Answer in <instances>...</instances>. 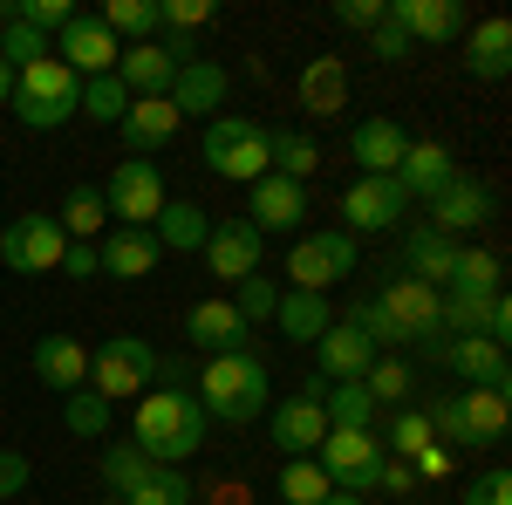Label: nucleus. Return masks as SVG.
<instances>
[{
  "instance_id": "09e8293b",
  "label": "nucleus",
  "mask_w": 512,
  "mask_h": 505,
  "mask_svg": "<svg viewBox=\"0 0 512 505\" xmlns=\"http://www.w3.org/2000/svg\"><path fill=\"white\" fill-rule=\"evenodd\" d=\"M212 14H219L212 0H158V21H164V35H198V28H205Z\"/></svg>"
},
{
  "instance_id": "680f3d73",
  "label": "nucleus",
  "mask_w": 512,
  "mask_h": 505,
  "mask_svg": "<svg viewBox=\"0 0 512 505\" xmlns=\"http://www.w3.org/2000/svg\"><path fill=\"white\" fill-rule=\"evenodd\" d=\"M103 505H123V499H103Z\"/></svg>"
},
{
  "instance_id": "f704fd0d",
  "label": "nucleus",
  "mask_w": 512,
  "mask_h": 505,
  "mask_svg": "<svg viewBox=\"0 0 512 505\" xmlns=\"http://www.w3.org/2000/svg\"><path fill=\"white\" fill-rule=\"evenodd\" d=\"M506 287V260L499 253H458V267L451 280L437 287V294H451V301H485V294H499Z\"/></svg>"
},
{
  "instance_id": "864d4df0",
  "label": "nucleus",
  "mask_w": 512,
  "mask_h": 505,
  "mask_svg": "<svg viewBox=\"0 0 512 505\" xmlns=\"http://www.w3.org/2000/svg\"><path fill=\"white\" fill-rule=\"evenodd\" d=\"M369 55H376V62H410V35L383 21V28H369Z\"/></svg>"
},
{
  "instance_id": "f03ea898",
  "label": "nucleus",
  "mask_w": 512,
  "mask_h": 505,
  "mask_svg": "<svg viewBox=\"0 0 512 505\" xmlns=\"http://www.w3.org/2000/svg\"><path fill=\"white\" fill-rule=\"evenodd\" d=\"M192 396H198V410H205L212 424L246 430L253 417H267V403H274V376H267V362H260L253 349H239V355H212Z\"/></svg>"
},
{
  "instance_id": "a19ab883",
  "label": "nucleus",
  "mask_w": 512,
  "mask_h": 505,
  "mask_svg": "<svg viewBox=\"0 0 512 505\" xmlns=\"http://www.w3.org/2000/svg\"><path fill=\"white\" fill-rule=\"evenodd\" d=\"M123 110H130V89H123L117 76H89V82H82L76 117H89V123H110V130H117V123H123Z\"/></svg>"
},
{
  "instance_id": "c85d7f7f",
  "label": "nucleus",
  "mask_w": 512,
  "mask_h": 505,
  "mask_svg": "<svg viewBox=\"0 0 512 505\" xmlns=\"http://www.w3.org/2000/svg\"><path fill=\"white\" fill-rule=\"evenodd\" d=\"M458 239H444L437 226H410L403 233V267H410V280H424V287H444L451 280V267H458Z\"/></svg>"
},
{
  "instance_id": "72a5a7b5",
  "label": "nucleus",
  "mask_w": 512,
  "mask_h": 505,
  "mask_svg": "<svg viewBox=\"0 0 512 505\" xmlns=\"http://www.w3.org/2000/svg\"><path fill=\"white\" fill-rule=\"evenodd\" d=\"M123 505H198V485L178 465H144L130 485L117 492Z\"/></svg>"
},
{
  "instance_id": "ddd939ff",
  "label": "nucleus",
  "mask_w": 512,
  "mask_h": 505,
  "mask_svg": "<svg viewBox=\"0 0 512 505\" xmlns=\"http://www.w3.org/2000/svg\"><path fill=\"white\" fill-rule=\"evenodd\" d=\"M376 308L403 328V342H444V301H437V287H424V280H410V273L390 280L376 294Z\"/></svg>"
},
{
  "instance_id": "cd10ccee",
  "label": "nucleus",
  "mask_w": 512,
  "mask_h": 505,
  "mask_svg": "<svg viewBox=\"0 0 512 505\" xmlns=\"http://www.w3.org/2000/svg\"><path fill=\"white\" fill-rule=\"evenodd\" d=\"M328 321H335L328 294H301V287H287V294L274 301V328L294 342V349H315L321 335H328Z\"/></svg>"
},
{
  "instance_id": "de8ad7c7",
  "label": "nucleus",
  "mask_w": 512,
  "mask_h": 505,
  "mask_svg": "<svg viewBox=\"0 0 512 505\" xmlns=\"http://www.w3.org/2000/svg\"><path fill=\"white\" fill-rule=\"evenodd\" d=\"M14 21H28L35 35H62L76 21V7L69 0H14Z\"/></svg>"
},
{
  "instance_id": "412c9836",
  "label": "nucleus",
  "mask_w": 512,
  "mask_h": 505,
  "mask_svg": "<svg viewBox=\"0 0 512 505\" xmlns=\"http://www.w3.org/2000/svg\"><path fill=\"white\" fill-rule=\"evenodd\" d=\"M485 219H492V192L458 171V178L431 198V219H424V226H437L444 239H458V233H472V226H485Z\"/></svg>"
},
{
  "instance_id": "f3484780",
  "label": "nucleus",
  "mask_w": 512,
  "mask_h": 505,
  "mask_svg": "<svg viewBox=\"0 0 512 505\" xmlns=\"http://www.w3.org/2000/svg\"><path fill=\"white\" fill-rule=\"evenodd\" d=\"M117 55H123V41L103 28V14H76V21L62 28V55H55V62L89 82V76H117Z\"/></svg>"
},
{
  "instance_id": "9b49d317",
  "label": "nucleus",
  "mask_w": 512,
  "mask_h": 505,
  "mask_svg": "<svg viewBox=\"0 0 512 505\" xmlns=\"http://www.w3.org/2000/svg\"><path fill=\"white\" fill-rule=\"evenodd\" d=\"M410 219V198L396 178H355L342 192V233H396Z\"/></svg>"
},
{
  "instance_id": "f257e3e1",
  "label": "nucleus",
  "mask_w": 512,
  "mask_h": 505,
  "mask_svg": "<svg viewBox=\"0 0 512 505\" xmlns=\"http://www.w3.org/2000/svg\"><path fill=\"white\" fill-rule=\"evenodd\" d=\"M212 437V417L198 410L192 389H144L137 396V451L151 458V465H185V458H198V444Z\"/></svg>"
},
{
  "instance_id": "aec40b11",
  "label": "nucleus",
  "mask_w": 512,
  "mask_h": 505,
  "mask_svg": "<svg viewBox=\"0 0 512 505\" xmlns=\"http://www.w3.org/2000/svg\"><path fill=\"white\" fill-rule=\"evenodd\" d=\"M35 383H48L55 396H76V389H89V349H82L76 335L48 328V335L35 342Z\"/></svg>"
},
{
  "instance_id": "79ce46f5",
  "label": "nucleus",
  "mask_w": 512,
  "mask_h": 505,
  "mask_svg": "<svg viewBox=\"0 0 512 505\" xmlns=\"http://www.w3.org/2000/svg\"><path fill=\"white\" fill-rule=\"evenodd\" d=\"M328 492L335 485H328V471L315 458H287V471H280V505H321Z\"/></svg>"
},
{
  "instance_id": "2eb2a0df",
  "label": "nucleus",
  "mask_w": 512,
  "mask_h": 505,
  "mask_svg": "<svg viewBox=\"0 0 512 505\" xmlns=\"http://www.w3.org/2000/svg\"><path fill=\"white\" fill-rule=\"evenodd\" d=\"M253 192V205H246V219H253V233H301L308 226V185H294V178H280V171H267V178H253L246 185Z\"/></svg>"
},
{
  "instance_id": "bf43d9fd",
  "label": "nucleus",
  "mask_w": 512,
  "mask_h": 505,
  "mask_svg": "<svg viewBox=\"0 0 512 505\" xmlns=\"http://www.w3.org/2000/svg\"><path fill=\"white\" fill-rule=\"evenodd\" d=\"M321 505H369V499H355V492H328Z\"/></svg>"
},
{
  "instance_id": "a211bd4d",
  "label": "nucleus",
  "mask_w": 512,
  "mask_h": 505,
  "mask_svg": "<svg viewBox=\"0 0 512 505\" xmlns=\"http://www.w3.org/2000/svg\"><path fill=\"white\" fill-rule=\"evenodd\" d=\"M383 21L417 41H458L465 35V7L458 0H383Z\"/></svg>"
},
{
  "instance_id": "3c124183",
  "label": "nucleus",
  "mask_w": 512,
  "mask_h": 505,
  "mask_svg": "<svg viewBox=\"0 0 512 505\" xmlns=\"http://www.w3.org/2000/svg\"><path fill=\"white\" fill-rule=\"evenodd\" d=\"M458 505H512V471H506V465L478 471L472 485H465V499H458Z\"/></svg>"
},
{
  "instance_id": "4d7b16f0",
  "label": "nucleus",
  "mask_w": 512,
  "mask_h": 505,
  "mask_svg": "<svg viewBox=\"0 0 512 505\" xmlns=\"http://www.w3.org/2000/svg\"><path fill=\"white\" fill-rule=\"evenodd\" d=\"M376 492H396V499H403V492H417V471L403 465V458H390V451H383V471H376Z\"/></svg>"
},
{
  "instance_id": "052dcab7",
  "label": "nucleus",
  "mask_w": 512,
  "mask_h": 505,
  "mask_svg": "<svg viewBox=\"0 0 512 505\" xmlns=\"http://www.w3.org/2000/svg\"><path fill=\"white\" fill-rule=\"evenodd\" d=\"M7 96H14V69L0 62V103H7Z\"/></svg>"
},
{
  "instance_id": "e433bc0d",
  "label": "nucleus",
  "mask_w": 512,
  "mask_h": 505,
  "mask_svg": "<svg viewBox=\"0 0 512 505\" xmlns=\"http://www.w3.org/2000/svg\"><path fill=\"white\" fill-rule=\"evenodd\" d=\"M267 151H274V171L294 178V185H308V178L321 171V144L301 137V130H267Z\"/></svg>"
},
{
  "instance_id": "5fc2aeb1",
  "label": "nucleus",
  "mask_w": 512,
  "mask_h": 505,
  "mask_svg": "<svg viewBox=\"0 0 512 505\" xmlns=\"http://www.w3.org/2000/svg\"><path fill=\"white\" fill-rule=\"evenodd\" d=\"M335 21L369 35V28H383V0H335Z\"/></svg>"
},
{
  "instance_id": "4be33fe9",
  "label": "nucleus",
  "mask_w": 512,
  "mask_h": 505,
  "mask_svg": "<svg viewBox=\"0 0 512 505\" xmlns=\"http://www.w3.org/2000/svg\"><path fill=\"white\" fill-rule=\"evenodd\" d=\"M178 123H185V117L171 110V96H130L117 137L130 144V157H151V151H164V144L178 137Z\"/></svg>"
},
{
  "instance_id": "bb28decb",
  "label": "nucleus",
  "mask_w": 512,
  "mask_h": 505,
  "mask_svg": "<svg viewBox=\"0 0 512 505\" xmlns=\"http://www.w3.org/2000/svg\"><path fill=\"white\" fill-rule=\"evenodd\" d=\"M451 178H458V157L444 151V144H410V151H403V164H396V185H403V198H410V205H417V198L431 205Z\"/></svg>"
},
{
  "instance_id": "6ab92c4d",
  "label": "nucleus",
  "mask_w": 512,
  "mask_h": 505,
  "mask_svg": "<svg viewBox=\"0 0 512 505\" xmlns=\"http://www.w3.org/2000/svg\"><path fill=\"white\" fill-rule=\"evenodd\" d=\"M315 362H321V383H362L369 362H376V342L355 321H328V335L315 342Z\"/></svg>"
},
{
  "instance_id": "393cba45",
  "label": "nucleus",
  "mask_w": 512,
  "mask_h": 505,
  "mask_svg": "<svg viewBox=\"0 0 512 505\" xmlns=\"http://www.w3.org/2000/svg\"><path fill=\"white\" fill-rule=\"evenodd\" d=\"M246 335H253V328L233 314V301H198V308L185 314V342L205 349V362H212V355H239Z\"/></svg>"
},
{
  "instance_id": "b1692460",
  "label": "nucleus",
  "mask_w": 512,
  "mask_h": 505,
  "mask_svg": "<svg viewBox=\"0 0 512 505\" xmlns=\"http://www.w3.org/2000/svg\"><path fill=\"white\" fill-rule=\"evenodd\" d=\"M171 110L178 117H219L226 110V69L212 62V55H198V62H185L178 76H171Z\"/></svg>"
},
{
  "instance_id": "a18cd8bd",
  "label": "nucleus",
  "mask_w": 512,
  "mask_h": 505,
  "mask_svg": "<svg viewBox=\"0 0 512 505\" xmlns=\"http://www.w3.org/2000/svg\"><path fill=\"white\" fill-rule=\"evenodd\" d=\"M110 410H117V403H103L96 389H76V396L62 403V424L76 430V437H110Z\"/></svg>"
},
{
  "instance_id": "9d476101",
  "label": "nucleus",
  "mask_w": 512,
  "mask_h": 505,
  "mask_svg": "<svg viewBox=\"0 0 512 505\" xmlns=\"http://www.w3.org/2000/svg\"><path fill=\"white\" fill-rule=\"evenodd\" d=\"M62 253H69V233L48 212H28V219H7L0 226V267L7 273H55Z\"/></svg>"
},
{
  "instance_id": "f8f14e48",
  "label": "nucleus",
  "mask_w": 512,
  "mask_h": 505,
  "mask_svg": "<svg viewBox=\"0 0 512 505\" xmlns=\"http://www.w3.org/2000/svg\"><path fill=\"white\" fill-rule=\"evenodd\" d=\"M431 355L465 389H506L512 396V362H506L499 342H485V335H451V342H431Z\"/></svg>"
},
{
  "instance_id": "7c9ffc66",
  "label": "nucleus",
  "mask_w": 512,
  "mask_h": 505,
  "mask_svg": "<svg viewBox=\"0 0 512 505\" xmlns=\"http://www.w3.org/2000/svg\"><path fill=\"white\" fill-rule=\"evenodd\" d=\"M171 76H178V62L164 55L158 41H130L117 55V82L130 96H171Z\"/></svg>"
},
{
  "instance_id": "c03bdc74",
  "label": "nucleus",
  "mask_w": 512,
  "mask_h": 505,
  "mask_svg": "<svg viewBox=\"0 0 512 505\" xmlns=\"http://www.w3.org/2000/svg\"><path fill=\"white\" fill-rule=\"evenodd\" d=\"M274 301H280V287L267 280V273H246L233 287V314L246 321V328H260V321H274Z\"/></svg>"
},
{
  "instance_id": "0eeeda50",
  "label": "nucleus",
  "mask_w": 512,
  "mask_h": 505,
  "mask_svg": "<svg viewBox=\"0 0 512 505\" xmlns=\"http://www.w3.org/2000/svg\"><path fill=\"white\" fill-rule=\"evenodd\" d=\"M355 233L342 226H321V233H294V253H287V273H294V287L301 294H328L335 280H349L355 273Z\"/></svg>"
},
{
  "instance_id": "2f4dec72",
  "label": "nucleus",
  "mask_w": 512,
  "mask_h": 505,
  "mask_svg": "<svg viewBox=\"0 0 512 505\" xmlns=\"http://www.w3.org/2000/svg\"><path fill=\"white\" fill-rule=\"evenodd\" d=\"M465 69H472L478 82H506L512 76V21L506 14L478 21L472 35H465Z\"/></svg>"
},
{
  "instance_id": "dca6fc26",
  "label": "nucleus",
  "mask_w": 512,
  "mask_h": 505,
  "mask_svg": "<svg viewBox=\"0 0 512 505\" xmlns=\"http://www.w3.org/2000/svg\"><path fill=\"white\" fill-rule=\"evenodd\" d=\"M260 246H267V239L253 233L246 212H239V219H212V233H205V267L219 273L226 287H239L246 273H260Z\"/></svg>"
},
{
  "instance_id": "6e6552de",
  "label": "nucleus",
  "mask_w": 512,
  "mask_h": 505,
  "mask_svg": "<svg viewBox=\"0 0 512 505\" xmlns=\"http://www.w3.org/2000/svg\"><path fill=\"white\" fill-rule=\"evenodd\" d=\"M315 465L328 471L335 492L369 499V492H376V471H383V437H376V430H328L321 451H315Z\"/></svg>"
},
{
  "instance_id": "603ef678",
  "label": "nucleus",
  "mask_w": 512,
  "mask_h": 505,
  "mask_svg": "<svg viewBox=\"0 0 512 505\" xmlns=\"http://www.w3.org/2000/svg\"><path fill=\"white\" fill-rule=\"evenodd\" d=\"M478 335H485V342H499V349L512 342V301H506V287L485 301V328H478Z\"/></svg>"
},
{
  "instance_id": "8fccbe9b",
  "label": "nucleus",
  "mask_w": 512,
  "mask_h": 505,
  "mask_svg": "<svg viewBox=\"0 0 512 505\" xmlns=\"http://www.w3.org/2000/svg\"><path fill=\"white\" fill-rule=\"evenodd\" d=\"M144 465H151V458H144L137 444H103V485H110V492H123Z\"/></svg>"
},
{
  "instance_id": "1a4fd4ad",
  "label": "nucleus",
  "mask_w": 512,
  "mask_h": 505,
  "mask_svg": "<svg viewBox=\"0 0 512 505\" xmlns=\"http://www.w3.org/2000/svg\"><path fill=\"white\" fill-rule=\"evenodd\" d=\"M164 171L151 164V157H130V164H117L110 171V185H103V205H110V219L117 226H130V233H151V219L164 212Z\"/></svg>"
},
{
  "instance_id": "58836bf2",
  "label": "nucleus",
  "mask_w": 512,
  "mask_h": 505,
  "mask_svg": "<svg viewBox=\"0 0 512 505\" xmlns=\"http://www.w3.org/2000/svg\"><path fill=\"white\" fill-rule=\"evenodd\" d=\"M103 28L130 48V41H158L164 35V21H158V0H110L103 7Z\"/></svg>"
},
{
  "instance_id": "37998d69",
  "label": "nucleus",
  "mask_w": 512,
  "mask_h": 505,
  "mask_svg": "<svg viewBox=\"0 0 512 505\" xmlns=\"http://www.w3.org/2000/svg\"><path fill=\"white\" fill-rule=\"evenodd\" d=\"M0 62L21 76V69H35V62H48V35H35L28 21H0Z\"/></svg>"
},
{
  "instance_id": "7ed1b4c3",
  "label": "nucleus",
  "mask_w": 512,
  "mask_h": 505,
  "mask_svg": "<svg viewBox=\"0 0 512 505\" xmlns=\"http://www.w3.org/2000/svg\"><path fill=\"white\" fill-rule=\"evenodd\" d=\"M424 417H431V437L451 451H499L512 430V396L506 389H458V396H437Z\"/></svg>"
},
{
  "instance_id": "4c0bfd02",
  "label": "nucleus",
  "mask_w": 512,
  "mask_h": 505,
  "mask_svg": "<svg viewBox=\"0 0 512 505\" xmlns=\"http://www.w3.org/2000/svg\"><path fill=\"white\" fill-rule=\"evenodd\" d=\"M321 417H328V430H369L376 424V403H369L362 383H328L321 389Z\"/></svg>"
},
{
  "instance_id": "473e14b6",
  "label": "nucleus",
  "mask_w": 512,
  "mask_h": 505,
  "mask_svg": "<svg viewBox=\"0 0 512 505\" xmlns=\"http://www.w3.org/2000/svg\"><path fill=\"white\" fill-rule=\"evenodd\" d=\"M205 233H212V212L198 198H164V212L151 219V239H158L164 253H198Z\"/></svg>"
},
{
  "instance_id": "13d9d810",
  "label": "nucleus",
  "mask_w": 512,
  "mask_h": 505,
  "mask_svg": "<svg viewBox=\"0 0 512 505\" xmlns=\"http://www.w3.org/2000/svg\"><path fill=\"white\" fill-rule=\"evenodd\" d=\"M62 273H69V280H89V273H103V260H96V246H82V239H69V253H62Z\"/></svg>"
},
{
  "instance_id": "c756f323",
  "label": "nucleus",
  "mask_w": 512,
  "mask_h": 505,
  "mask_svg": "<svg viewBox=\"0 0 512 505\" xmlns=\"http://www.w3.org/2000/svg\"><path fill=\"white\" fill-rule=\"evenodd\" d=\"M96 260H103V273H110V280H151V273H158V260H164V246L151 233L117 226V233L96 246Z\"/></svg>"
},
{
  "instance_id": "49530a36",
  "label": "nucleus",
  "mask_w": 512,
  "mask_h": 505,
  "mask_svg": "<svg viewBox=\"0 0 512 505\" xmlns=\"http://www.w3.org/2000/svg\"><path fill=\"white\" fill-rule=\"evenodd\" d=\"M383 444H390V458H403V465H410L424 444H437V437H431V417H424V410H396V424H390V437H383Z\"/></svg>"
},
{
  "instance_id": "5701e85b",
  "label": "nucleus",
  "mask_w": 512,
  "mask_h": 505,
  "mask_svg": "<svg viewBox=\"0 0 512 505\" xmlns=\"http://www.w3.org/2000/svg\"><path fill=\"white\" fill-rule=\"evenodd\" d=\"M403 151H410V137H403V123H390V117H362L349 130V157L362 164V178H396Z\"/></svg>"
},
{
  "instance_id": "a878e982",
  "label": "nucleus",
  "mask_w": 512,
  "mask_h": 505,
  "mask_svg": "<svg viewBox=\"0 0 512 505\" xmlns=\"http://www.w3.org/2000/svg\"><path fill=\"white\" fill-rule=\"evenodd\" d=\"M301 110L308 117H342L349 110V62L342 55H308V69H301Z\"/></svg>"
},
{
  "instance_id": "c9c22d12",
  "label": "nucleus",
  "mask_w": 512,
  "mask_h": 505,
  "mask_svg": "<svg viewBox=\"0 0 512 505\" xmlns=\"http://www.w3.org/2000/svg\"><path fill=\"white\" fill-rule=\"evenodd\" d=\"M55 226L89 246V233H103V226H110V205H103V192H96V185H69L62 212H55Z\"/></svg>"
},
{
  "instance_id": "39448f33",
  "label": "nucleus",
  "mask_w": 512,
  "mask_h": 505,
  "mask_svg": "<svg viewBox=\"0 0 512 505\" xmlns=\"http://www.w3.org/2000/svg\"><path fill=\"white\" fill-rule=\"evenodd\" d=\"M198 151H205V164H212L219 178H233V185H253V178H267V171H274L267 123H253V117H226V110H219V117L205 123Z\"/></svg>"
},
{
  "instance_id": "ea45409f",
  "label": "nucleus",
  "mask_w": 512,
  "mask_h": 505,
  "mask_svg": "<svg viewBox=\"0 0 512 505\" xmlns=\"http://www.w3.org/2000/svg\"><path fill=\"white\" fill-rule=\"evenodd\" d=\"M362 389H369V403L410 410V389H417V376H410V362H403V355H376V362H369V376H362Z\"/></svg>"
},
{
  "instance_id": "4468645a",
  "label": "nucleus",
  "mask_w": 512,
  "mask_h": 505,
  "mask_svg": "<svg viewBox=\"0 0 512 505\" xmlns=\"http://www.w3.org/2000/svg\"><path fill=\"white\" fill-rule=\"evenodd\" d=\"M267 437H274L280 458H315L321 437H328V417H321V396H280V403H267Z\"/></svg>"
},
{
  "instance_id": "423d86ee",
  "label": "nucleus",
  "mask_w": 512,
  "mask_h": 505,
  "mask_svg": "<svg viewBox=\"0 0 512 505\" xmlns=\"http://www.w3.org/2000/svg\"><path fill=\"white\" fill-rule=\"evenodd\" d=\"M151 376H158V349H151L144 335H110L103 349L89 355V389H96L103 403H130V396H144Z\"/></svg>"
},
{
  "instance_id": "20e7f679",
  "label": "nucleus",
  "mask_w": 512,
  "mask_h": 505,
  "mask_svg": "<svg viewBox=\"0 0 512 505\" xmlns=\"http://www.w3.org/2000/svg\"><path fill=\"white\" fill-rule=\"evenodd\" d=\"M76 96H82V76H76V69H62V62L48 55V62H35V69L14 76L7 110L28 123V130H62V123H76Z\"/></svg>"
},
{
  "instance_id": "6e6d98bb",
  "label": "nucleus",
  "mask_w": 512,
  "mask_h": 505,
  "mask_svg": "<svg viewBox=\"0 0 512 505\" xmlns=\"http://www.w3.org/2000/svg\"><path fill=\"white\" fill-rule=\"evenodd\" d=\"M28 478H35V465H28L21 451H0V499H14V492H28Z\"/></svg>"
}]
</instances>
